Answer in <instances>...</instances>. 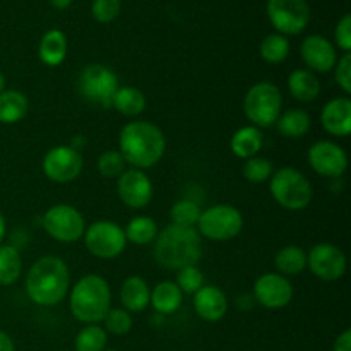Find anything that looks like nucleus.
I'll return each mask as SVG.
<instances>
[{
  "mask_svg": "<svg viewBox=\"0 0 351 351\" xmlns=\"http://www.w3.org/2000/svg\"><path fill=\"white\" fill-rule=\"evenodd\" d=\"M27 298L40 307H55L71 290V271L64 259L43 256L29 267L24 280Z\"/></svg>",
  "mask_w": 351,
  "mask_h": 351,
  "instance_id": "obj_1",
  "label": "nucleus"
},
{
  "mask_svg": "<svg viewBox=\"0 0 351 351\" xmlns=\"http://www.w3.org/2000/svg\"><path fill=\"white\" fill-rule=\"evenodd\" d=\"M167 149L163 130L147 120H132L119 134V151L127 165L137 170L156 167Z\"/></svg>",
  "mask_w": 351,
  "mask_h": 351,
  "instance_id": "obj_2",
  "label": "nucleus"
},
{
  "mask_svg": "<svg viewBox=\"0 0 351 351\" xmlns=\"http://www.w3.org/2000/svg\"><path fill=\"white\" fill-rule=\"evenodd\" d=\"M202 237L195 228L168 225L154 240L153 256L165 269L178 271L187 266H197L202 256Z\"/></svg>",
  "mask_w": 351,
  "mask_h": 351,
  "instance_id": "obj_3",
  "label": "nucleus"
},
{
  "mask_svg": "<svg viewBox=\"0 0 351 351\" xmlns=\"http://www.w3.org/2000/svg\"><path fill=\"white\" fill-rule=\"evenodd\" d=\"M112 307V290L105 278L86 274L79 278L69 290V311L75 321L99 324Z\"/></svg>",
  "mask_w": 351,
  "mask_h": 351,
  "instance_id": "obj_4",
  "label": "nucleus"
},
{
  "mask_svg": "<svg viewBox=\"0 0 351 351\" xmlns=\"http://www.w3.org/2000/svg\"><path fill=\"white\" fill-rule=\"evenodd\" d=\"M269 192L278 206L287 211H302L308 208L314 197L311 180L300 170L291 167H283L271 175Z\"/></svg>",
  "mask_w": 351,
  "mask_h": 351,
  "instance_id": "obj_5",
  "label": "nucleus"
},
{
  "mask_svg": "<svg viewBox=\"0 0 351 351\" xmlns=\"http://www.w3.org/2000/svg\"><path fill=\"white\" fill-rule=\"evenodd\" d=\"M281 112H283V95L273 82H256L243 96V113L250 125L257 129L273 127Z\"/></svg>",
  "mask_w": 351,
  "mask_h": 351,
  "instance_id": "obj_6",
  "label": "nucleus"
},
{
  "mask_svg": "<svg viewBox=\"0 0 351 351\" xmlns=\"http://www.w3.org/2000/svg\"><path fill=\"white\" fill-rule=\"evenodd\" d=\"M243 228V216L235 206L215 204L201 211L195 230L204 239L213 242H226L240 235Z\"/></svg>",
  "mask_w": 351,
  "mask_h": 351,
  "instance_id": "obj_7",
  "label": "nucleus"
},
{
  "mask_svg": "<svg viewBox=\"0 0 351 351\" xmlns=\"http://www.w3.org/2000/svg\"><path fill=\"white\" fill-rule=\"evenodd\" d=\"M82 240L86 250L96 259L103 261L117 259L127 247L125 232L122 226L108 219H99L86 226Z\"/></svg>",
  "mask_w": 351,
  "mask_h": 351,
  "instance_id": "obj_8",
  "label": "nucleus"
},
{
  "mask_svg": "<svg viewBox=\"0 0 351 351\" xmlns=\"http://www.w3.org/2000/svg\"><path fill=\"white\" fill-rule=\"evenodd\" d=\"M77 88L86 101L108 108L112 106V98L120 84L112 69L103 64H91L86 65L79 74Z\"/></svg>",
  "mask_w": 351,
  "mask_h": 351,
  "instance_id": "obj_9",
  "label": "nucleus"
},
{
  "mask_svg": "<svg viewBox=\"0 0 351 351\" xmlns=\"http://www.w3.org/2000/svg\"><path fill=\"white\" fill-rule=\"evenodd\" d=\"M41 225L48 237L62 243H74L82 239L86 221L82 213L71 204H55L45 211Z\"/></svg>",
  "mask_w": 351,
  "mask_h": 351,
  "instance_id": "obj_10",
  "label": "nucleus"
},
{
  "mask_svg": "<svg viewBox=\"0 0 351 351\" xmlns=\"http://www.w3.org/2000/svg\"><path fill=\"white\" fill-rule=\"evenodd\" d=\"M266 14L276 33L287 38L300 34L311 23L307 0H267Z\"/></svg>",
  "mask_w": 351,
  "mask_h": 351,
  "instance_id": "obj_11",
  "label": "nucleus"
},
{
  "mask_svg": "<svg viewBox=\"0 0 351 351\" xmlns=\"http://www.w3.org/2000/svg\"><path fill=\"white\" fill-rule=\"evenodd\" d=\"M43 173L48 180L55 184H71L77 180L79 175L84 168V160H82L81 151L74 149L69 144L55 146L45 154L43 158Z\"/></svg>",
  "mask_w": 351,
  "mask_h": 351,
  "instance_id": "obj_12",
  "label": "nucleus"
},
{
  "mask_svg": "<svg viewBox=\"0 0 351 351\" xmlns=\"http://www.w3.org/2000/svg\"><path fill=\"white\" fill-rule=\"evenodd\" d=\"M307 267L322 281H338L346 273V256L338 245L319 242L307 252Z\"/></svg>",
  "mask_w": 351,
  "mask_h": 351,
  "instance_id": "obj_13",
  "label": "nucleus"
},
{
  "mask_svg": "<svg viewBox=\"0 0 351 351\" xmlns=\"http://www.w3.org/2000/svg\"><path fill=\"white\" fill-rule=\"evenodd\" d=\"M307 161L315 173L326 178H339L348 170V154L332 141H317L312 144Z\"/></svg>",
  "mask_w": 351,
  "mask_h": 351,
  "instance_id": "obj_14",
  "label": "nucleus"
},
{
  "mask_svg": "<svg viewBox=\"0 0 351 351\" xmlns=\"http://www.w3.org/2000/svg\"><path fill=\"white\" fill-rule=\"evenodd\" d=\"M293 285L280 273H264L254 283V298L269 311H280L293 300Z\"/></svg>",
  "mask_w": 351,
  "mask_h": 351,
  "instance_id": "obj_15",
  "label": "nucleus"
},
{
  "mask_svg": "<svg viewBox=\"0 0 351 351\" xmlns=\"http://www.w3.org/2000/svg\"><path fill=\"white\" fill-rule=\"evenodd\" d=\"M117 194L127 208L144 209L153 201V182L144 170L129 168L117 178Z\"/></svg>",
  "mask_w": 351,
  "mask_h": 351,
  "instance_id": "obj_16",
  "label": "nucleus"
},
{
  "mask_svg": "<svg viewBox=\"0 0 351 351\" xmlns=\"http://www.w3.org/2000/svg\"><path fill=\"white\" fill-rule=\"evenodd\" d=\"M300 55L305 67L311 72L326 74L335 69L338 62V51L336 47L321 34H311L305 38L300 45Z\"/></svg>",
  "mask_w": 351,
  "mask_h": 351,
  "instance_id": "obj_17",
  "label": "nucleus"
},
{
  "mask_svg": "<svg viewBox=\"0 0 351 351\" xmlns=\"http://www.w3.org/2000/svg\"><path fill=\"white\" fill-rule=\"evenodd\" d=\"M194 311L202 321L218 322L228 314V298L221 288L204 285L194 293Z\"/></svg>",
  "mask_w": 351,
  "mask_h": 351,
  "instance_id": "obj_18",
  "label": "nucleus"
},
{
  "mask_svg": "<svg viewBox=\"0 0 351 351\" xmlns=\"http://www.w3.org/2000/svg\"><path fill=\"white\" fill-rule=\"evenodd\" d=\"M321 123L335 137H348L351 132V101L348 96L329 99L321 112Z\"/></svg>",
  "mask_w": 351,
  "mask_h": 351,
  "instance_id": "obj_19",
  "label": "nucleus"
},
{
  "mask_svg": "<svg viewBox=\"0 0 351 351\" xmlns=\"http://www.w3.org/2000/svg\"><path fill=\"white\" fill-rule=\"evenodd\" d=\"M151 288L141 276H129L120 287V304L130 314H141L149 307Z\"/></svg>",
  "mask_w": 351,
  "mask_h": 351,
  "instance_id": "obj_20",
  "label": "nucleus"
},
{
  "mask_svg": "<svg viewBox=\"0 0 351 351\" xmlns=\"http://www.w3.org/2000/svg\"><path fill=\"white\" fill-rule=\"evenodd\" d=\"M264 146L263 130L254 125H243L235 130L230 139V149L240 160H249L259 154Z\"/></svg>",
  "mask_w": 351,
  "mask_h": 351,
  "instance_id": "obj_21",
  "label": "nucleus"
},
{
  "mask_svg": "<svg viewBox=\"0 0 351 351\" xmlns=\"http://www.w3.org/2000/svg\"><path fill=\"white\" fill-rule=\"evenodd\" d=\"M182 302H184V293L175 281H160L151 290L149 305L161 315L175 314L182 307Z\"/></svg>",
  "mask_w": 351,
  "mask_h": 351,
  "instance_id": "obj_22",
  "label": "nucleus"
},
{
  "mask_svg": "<svg viewBox=\"0 0 351 351\" xmlns=\"http://www.w3.org/2000/svg\"><path fill=\"white\" fill-rule=\"evenodd\" d=\"M288 91L302 103L314 101L321 95V81L308 69H297L288 75Z\"/></svg>",
  "mask_w": 351,
  "mask_h": 351,
  "instance_id": "obj_23",
  "label": "nucleus"
},
{
  "mask_svg": "<svg viewBox=\"0 0 351 351\" xmlns=\"http://www.w3.org/2000/svg\"><path fill=\"white\" fill-rule=\"evenodd\" d=\"M38 57L48 67H58L67 57V36L60 29H50L41 36Z\"/></svg>",
  "mask_w": 351,
  "mask_h": 351,
  "instance_id": "obj_24",
  "label": "nucleus"
},
{
  "mask_svg": "<svg viewBox=\"0 0 351 351\" xmlns=\"http://www.w3.org/2000/svg\"><path fill=\"white\" fill-rule=\"evenodd\" d=\"M276 129L287 139H302L312 127V117L302 108H290L281 112L276 120Z\"/></svg>",
  "mask_w": 351,
  "mask_h": 351,
  "instance_id": "obj_25",
  "label": "nucleus"
},
{
  "mask_svg": "<svg viewBox=\"0 0 351 351\" xmlns=\"http://www.w3.org/2000/svg\"><path fill=\"white\" fill-rule=\"evenodd\" d=\"M146 95L134 86H120L112 98V108L129 119L139 117L146 110Z\"/></svg>",
  "mask_w": 351,
  "mask_h": 351,
  "instance_id": "obj_26",
  "label": "nucleus"
},
{
  "mask_svg": "<svg viewBox=\"0 0 351 351\" xmlns=\"http://www.w3.org/2000/svg\"><path fill=\"white\" fill-rule=\"evenodd\" d=\"M29 101L26 96L17 89H5L0 93V123L12 125L21 122L27 115Z\"/></svg>",
  "mask_w": 351,
  "mask_h": 351,
  "instance_id": "obj_27",
  "label": "nucleus"
},
{
  "mask_svg": "<svg viewBox=\"0 0 351 351\" xmlns=\"http://www.w3.org/2000/svg\"><path fill=\"white\" fill-rule=\"evenodd\" d=\"M274 266L281 276H298L307 269V252L298 245L283 247L274 256Z\"/></svg>",
  "mask_w": 351,
  "mask_h": 351,
  "instance_id": "obj_28",
  "label": "nucleus"
},
{
  "mask_svg": "<svg viewBox=\"0 0 351 351\" xmlns=\"http://www.w3.org/2000/svg\"><path fill=\"white\" fill-rule=\"evenodd\" d=\"M23 273V257L19 249L10 243H0V287H10Z\"/></svg>",
  "mask_w": 351,
  "mask_h": 351,
  "instance_id": "obj_29",
  "label": "nucleus"
},
{
  "mask_svg": "<svg viewBox=\"0 0 351 351\" xmlns=\"http://www.w3.org/2000/svg\"><path fill=\"white\" fill-rule=\"evenodd\" d=\"M123 232H125L127 242L143 247L149 245L156 240L160 228H158V223L151 216L141 215L130 219L125 228H123Z\"/></svg>",
  "mask_w": 351,
  "mask_h": 351,
  "instance_id": "obj_30",
  "label": "nucleus"
},
{
  "mask_svg": "<svg viewBox=\"0 0 351 351\" xmlns=\"http://www.w3.org/2000/svg\"><path fill=\"white\" fill-rule=\"evenodd\" d=\"M259 53L263 60L267 62V64H281L290 55V40L280 33L267 34L263 40V43H261Z\"/></svg>",
  "mask_w": 351,
  "mask_h": 351,
  "instance_id": "obj_31",
  "label": "nucleus"
},
{
  "mask_svg": "<svg viewBox=\"0 0 351 351\" xmlns=\"http://www.w3.org/2000/svg\"><path fill=\"white\" fill-rule=\"evenodd\" d=\"M108 335L99 324H88L75 335L74 351H103L106 350Z\"/></svg>",
  "mask_w": 351,
  "mask_h": 351,
  "instance_id": "obj_32",
  "label": "nucleus"
},
{
  "mask_svg": "<svg viewBox=\"0 0 351 351\" xmlns=\"http://www.w3.org/2000/svg\"><path fill=\"white\" fill-rule=\"evenodd\" d=\"M201 216V208L197 202L191 199H180L175 202L170 209V221L171 225L187 226V228H195Z\"/></svg>",
  "mask_w": 351,
  "mask_h": 351,
  "instance_id": "obj_33",
  "label": "nucleus"
},
{
  "mask_svg": "<svg viewBox=\"0 0 351 351\" xmlns=\"http://www.w3.org/2000/svg\"><path fill=\"white\" fill-rule=\"evenodd\" d=\"M274 173V168L271 160L263 156H254L249 160H243L242 165V177L250 184H264Z\"/></svg>",
  "mask_w": 351,
  "mask_h": 351,
  "instance_id": "obj_34",
  "label": "nucleus"
},
{
  "mask_svg": "<svg viewBox=\"0 0 351 351\" xmlns=\"http://www.w3.org/2000/svg\"><path fill=\"white\" fill-rule=\"evenodd\" d=\"M103 329L106 335L123 336L132 329V315L122 307H110L103 319Z\"/></svg>",
  "mask_w": 351,
  "mask_h": 351,
  "instance_id": "obj_35",
  "label": "nucleus"
},
{
  "mask_svg": "<svg viewBox=\"0 0 351 351\" xmlns=\"http://www.w3.org/2000/svg\"><path fill=\"white\" fill-rule=\"evenodd\" d=\"M125 167L127 163L119 149L103 151L98 156V161H96L98 173L101 175L103 178H119L120 175L127 170Z\"/></svg>",
  "mask_w": 351,
  "mask_h": 351,
  "instance_id": "obj_36",
  "label": "nucleus"
},
{
  "mask_svg": "<svg viewBox=\"0 0 351 351\" xmlns=\"http://www.w3.org/2000/svg\"><path fill=\"white\" fill-rule=\"evenodd\" d=\"M177 287L184 295H194L195 291L204 287V274L197 266H187L177 271Z\"/></svg>",
  "mask_w": 351,
  "mask_h": 351,
  "instance_id": "obj_37",
  "label": "nucleus"
},
{
  "mask_svg": "<svg viewBox=\"0 0 351 351\" xmlns=\"http://www.w3.org/2000/svg\"><path fill=\"white\" fill-rule=\"evenodd\" d=\"M122 2L120 0H95L91 5V14L98 23L110 24L119 17Z\"/></svg>",
  "mask_w": 351,
  "mask_h": 351,
  "instance_id": "obj_38",
  "label": "nucleus"
},
{
  "mask_svg": "<svg viewBox=\"0 0 351 351\" xmlns=\"http://www.w3.org/2000/svg\"><path fill=\"white\" fill-rule=\"evenodd\" d=\"M335 81L345 95L351 93V53H343L335 65Z\"/></svg>",
  "mask_w": 351,
  "mask_h": 351,
  "instance_id": "obj_39",
  "label": "nucleus"
},
{
  "mask_svg": "<svg viewBox=\"0 0 351 351\" xmlns=\"http://www.w3.org/2000/svg\"><path fill=\"white\" fill-rule=\"evenodd\" d=\"M335 40H336V45H338V48L343 51V53H350L351 51V16L350 14H345V16L339 19V23L336 24Z\"/></svg>",
  "mask_w": 351,
  "mask_h": 351,
  "instance_id": "obj_40",
  "label": "nucleus"
},
{
  "mask_svg": "<svg viewBox=\"0 0 351 351\" xmlns=\"http://www.w3.org/2000/svg\"><path fill=\"white\" fill-rule=\"evenodd\" d=\"M332 351H351V329H345V331L335 339Z\"/></svg>",
  "mask_w": 351,
  "mask_h": 351,
  "instance_id": "obj_41",
  "label": "nucleus"
},
{
  "mask_svg": "<svg viewBox=\"0 0 351 351\" xmlns=\"http://www.w3.org/2000/svg\"><path fill=\"white\" fill-rule=\"evenodd\" d=\"M0 351H16L12 338L2 329H0Z\"/></svg>",
  "mask_w": 351,
  "mask_h": 351,
  "instance_id": "obj_42",
  "label": "nucleus"
},
{
  "mask_svg": "<svg viewBox=\"0 0 351 351\" xmlns=\"http://www.w3.org/2000/svg\"><path fill=\"white\" fill-rule=\"evenodd\" d=\"M50 2H51V5L55 7V9L64 10V9H67V7H71L72 0H50Z\"/></svg>",
  "mask_w": 351,
  "mask_h": 351,
  "instance_id": "obj_43",
  "label": "nucleus"
},
{
  "mask_svg": "<svg viewBox=\"0 0 351 351\" xmlns=\"http://www.w3.org/2000/svg\"><path fill=\"white\" fill-rule=\"evenodd\" d=\"M5 235H7V223H5V218H3L2 211H0V243L3 242Z\"/></svg>",
  "mask_w": 351,
  "mask_h": 351,
  "instance_id": "obj_44",
  "label": "nucleus"
},
{
  "mask_svg": "<svg viewBox=\"0 0 351 351\" xmlns=\"http://www.w3.org/2000/svg\"><path fill=\"white\" fill-rule=\"evenodd\" d=\"M5 75L2 74V72H0V93H3L5 91Z\"/></svg>",
  "mask_w": 351,
  "mask_h": 351,
  "instance_id": "obj_45",
  "label": "nucleus"
},
{
  "mask_svg": "<svg viewBox=\"0 0 351 351\" xmlns=\"http://www.w3.org/2000/svg\"><path fill=\"white\" fill-rule=\"evenodd\" d=\"M103 351H117V350H103Z\"/></svg>",
  "mask_w": 351,
  "mask_h": 351,
  "instance_id": "obj_46",
  "label": "nucleus"
},
{
  "mask_svg": "<svg viewBox=\"0 0 351 351\" xmlns=\"http://www.w3.org/2000/svg\"><path fill=\"white\" fill-rule=\"evenodd\" d=\"M64 351H71V350H64Z\"/></svg>",
  "mask_w": 351,
  "mask_h": 351,
  "instance_id": "obj_47",
  "label": "nucleus"
}]
</instances>
